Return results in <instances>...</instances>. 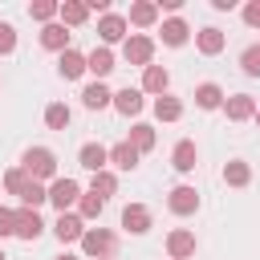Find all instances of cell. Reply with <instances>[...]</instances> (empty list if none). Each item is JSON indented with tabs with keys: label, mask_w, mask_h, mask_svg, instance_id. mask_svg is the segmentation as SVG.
Masks as SVG:
<instances>
[{
	"label": "cell",
	"mask_w": 260,
	"mask_h": 260,
	"mask_svg": "<svg viewBox=\"0 0 260 260\" xmlns=\"http://www.w3.org/2000/svg\"><path fill=\"white\" fill-rule=\"evenodd\" d=\"M20 167H24V171H28V179H37V183L57 179V154H53L49 146H28V150H24V158H20Z\"/></svg>",
	"instance_id": "obj_1"
},
{
	"label": "cell",
	"mask_w": 260,
	"mask_h": 260,
	"mask_svg": "<svg viewBox=\"0 0 260 260\" xmlns=\"http://www.w3.org/2000/svg\"><path fill=\"white\" fill-rule=\"evenodd\" d=\"M81 252L93 256V260H110V256H114V232H106V228H85Z\"/></svg>",
	"instance_id": "obj_2"
},
{
	"label": "cell",
	"mask_w": 260,
	"mask_h": 260,
	"mask_svg": "<svg viewBox=\"0 0 260 260\" xmlns=\"http://www.w3.org/2000/svg\"><path fill=\"white\" fill-rule=\"evenodd\" d=\"M81 195H85V191H81L73 179H53V183H49V203H53L61 215H65V211H69V207H73Z\"/></svg>",
	"instance_id": "obj_3"
},
{
	"label": "cell",
	"mask_w": 260,
	"mask_h": 260,
	"mask_svg": "<svg viewBox=\"0 0 260 260\" xmlns=\"http://www.w3.org/2000/svg\"><path fill=\"white\" fill-rule=\"evenodd\" d=\"M122 57L130 61V65H150V57H154V41L150 37H142V32H130L126 37V45H122Z\"/></svg>",
	"instance_id": "obj_4"
},
{
	"label": "cell",
	"mask_w": 260,
	"mask_h": 260,
	"mask_svg": "<svg viewBox=\"0 0 260 260\" xmlns=\"http://www.w3.org/2000/svg\"><path fill=\"white\" fill-rule=\"evenodd\" d=\"M167 207H171L175 215H195V211H199V191H195V187H187V183H179V187H171Z\"/></svg>",
	"instance_id": "obj_5"
},
{
	"label": "cell",
	"mask_w": 260,
	"mask_h": 260,
	"mask_svg": "<svg viewBox=\"0 0 260 260\" xmlns=\"http://www.w3.org/2000/svg\"><path fill=\"white\" fill-rule=\"evenodd\" d=\"M53 236H57L61 244H81V236H85V219H81L77 211H65V215H57Z\"/></svg>",
	"instance_id": "obj_6"
},
{
	"label": "cell",
	"mask_w": 260,
	"mask_h": 260,
	"mask_svg": "<svg viewBox=\"0 0 260 260\" xmlns=\"http://www.w3.org/2000/svg\"><path fill=\"white\" fill-rule=\"evenodd\" d=\"M122 228L130 236H146L150 232V207L146 203H126L122 207Z\"/></svg>",
	"instance_id": "obj_7"
},
{
	"label": "cell",
	"mask_w": 260,
	"mask_h": 260,
	"mask_svg": "<svg viewBox=\"0 0 260 260\" xmlns=\"http://www.w3.org/2000/svg\"><path fill=\"white\" fill-rule=\"evenodd\" d=\"M256 98L252 93H232V98H223V114L232 118V122H248V118H256Z\"/></svg>",
	"instance_id": "obj_8"
},
{
	"label": "cell",
	"mask_w": 260,
	"mask_h": 260,
	"mask_svg": "<svg viewBox=\"0 0 260 260\" xmlns=\"http://www.w3.org/2000/svg\"><path fill=\"white\" fill-rule=\"evenodd\" d=\"M126 28H130V24H126V16H118V12H106V16L98 20V37H102L106 49H110L114 41H126Z\"/></svg>",
	"instance_id": "obj_9"
},
{
	"label": "cell",
	"mask_w": 260,
	"mask_h": 260,
	"mask_svg": "<svg viewBox=\"0 0 260 260\" xmlns=\"http://www.w3.org/2000/svg\"><path fill=\"white\" fill-rule=\"evenodd\" d=\"M167 256H171V260H187V256H195V232L175 228V232L167 236Z\"/></svg>",
	"instance_id": "obj_10"
},
{
	"label": "cell",
	"mask_w": 260,
	"mask_h": 260,
	"mask_svg": "<svg viewBox=\"0 0 260 260\" xmlns=\"http://www.w3.org/2000/svg\"><path fill=\"white\" fill-rule=\"evenodd\" d=\"M85 69H89V73L102 81V77H110L118 65H114V53H110L106 45H98V49H89V53H85Z\"/></svg>",
	"instance_id": "obj_11"
},
{
	"label": "cell",
	"mask_w": 260,
	"mask_h": 260,
	"mask_svg": "<svg viewBox=\"0 0 260 260\" xmlns=\"http://www.w3.org/2000/svg\"><path fill=\"white\" fill-rule=\"evenodd\" d=\"M158 0H134L130 4V16H126V24H138V28H150L154 20H158Z\"/></svg>",
	"instance_id": "obj_12"
},
{
	"label": "cell",
	"mask_w": 260,
	"mask_h": 260,
	"mask_svg": "<svg viewBox=\"0 0 260 260\" xmlns=\"http://www.w3.org/2000/svg\"><path fill=\"white\" fill-rule=\"evenodd\" d=\"M195 45H199V53H203V57H215V53H223L228 37H223V28L207 24V28H199V32H195Z\"/></svg>",
	"instance_id": "obj_13"
},
{
	"label": "cell",
	"mask_w": 260,
	"mask_h": 260,
	"mask_svg": "<svg viewBox=\"0 0 260 260\" xmlns=\"http://www.w3.org/2000/svg\"><path fill=\"white\" fill-rule=\"evenodd\" d=\"M77 162H81L85 171H93V175H98V171H106V162H110V150H106L102 142H85V146L77 150Z\"/></svg>",
	"instance_id": "obj_14"
},
{
	"label": "cell",
	"mask_w": 260,
	"mask_h": 260,
	"mask_svg": "<svg viewBox=\"0 0 260 260\" xmlns=\"http://www.w3.org/2000/svg\"><path fill=\"white\" fill-rule=\"evenodd\" d=\"M195 162H199V150H195V142H191V138L175 142V150H171V167H175L179 175H187V171H195Z\"/></svg>",
	"instance_id": "obj_15"
},
{
	"label": "cell",
	"mask_w": 260,
	"mask_h": 260,
	"mask_svg": "<svg viewBox=\"0 0 260 260\" xmlns=\"http://www.w3.org/2000/svg\"><path fill=\"white\" fill-rule=\"evenodd\" d=\"M41 45H45L49 53H65V49H69V28H65L61 20L45 24V28H41Z\"/></svg>",
	"instance_id": "obj_16"
},
{
	"label": "cell",
	"mask_w": 260,
	"mask_h": 260,
	"mask_svg": "<svg viewBox=\"0 0 260 260\" xmlns=\"http://www.w3.org/2000/svg\"><path fill=\"white\" fill-rule=\"evenodd\" d=\"M57 73H61L65 81H73V77L89 73V69H85V53H77V49H65V53L57 57Z\"/></svg>",
	"instance_id": "obj_17"
},
{
	"label": "cell",
	"mask_w": 260,
	"mask_h": 260,
	"mask_svg": "<svg viewBox=\"0 0 260 260\" xmlns=\"http://www.w3.org/2000/svg\"><path fill=\"white\" fill-rule=\"evenodd\" d=\"M167 85H171V73H167L162 65H146V69H142V93L162 98V93H167Z\"/></svg>",
	"instance_id": "obj_18"
},
{
	"label": "cell",
	"mask_w": 260,
	"mask_h": 260,
	"mask_svg": "<svg viewBox=\"0 0 260 260\" xmlns=\"http://www.w3.org/2000/svg\"><path fill=\"white\" fill-rule=\"evenodd\" d=\"M41 232H45V219H41L32 207H20V211H16V236H20V240H37Z\"/></svg>",
	"instance_id": "obj_19"
},
{
	"label": "cell",
	"mask_w": 260,
	"mask_h": 260,
	"mask_svg": "<svg viewBox=\"0 0 260 260\" xmlns=\"http://www.w3.org/2000/svg\"><path fill=\"white\" fill-rule=\"evenodd\" d=\"M81 106H85V110H106V106H114V93H110L102 81H89V85L81 89Z\"/></svg>",
	"instance_id": "obj_20"
},
{
	"label": "cell",
	"mask_w": 260,
	"mask_h": 260,
	"mask_svg": "<svg viewBox=\"0 0 260 260\" xmlns=\"http://www.w3.org/2000/svg\"><path fill=\"white\" fill-rule=\"evenodd\" d=\"M142 106H146V102H142V89H130V85H126V89H118V93H114V110H118V114H126V118L142 114Z\"/></svg>",
	"instance_id": "obj_21"
},
{
	"label": "cell",
	"mask_w": 260,
	"mask_h": 260,
	"mask_svg": "<svg viewBox=\"0 0 260 260\" xmlns=\"http://www.w3.org/2000/svg\"><path fill=\"white\" fill-rule=\"evenodd\" d=\"M187 37H191V28H187V20H183V16H171V20H162V45L179 49V45H187Z\"/></svg>",
	"instance_id": "obj_22"
},
{
	"label": "cell",
	"mask_w": 260,
	"mask_h": 260,
	"mask_svg": "<svg viewBox=\"0 0 260 260\" xmlns=\"http://www.w3.org/2000/svg\"><path fill=\"white\" fill-rule=\"evenodd\" d=\"M195 106H199V110H223V89H219L215 81L195 85Z\"/></svg>",
	"instance_id": "obj_23"
},
{
	"label": "cell",
	"mask_w": 260,
	"mask_h": 260,
	"mask_svg": "<svg viewBox=\"0 0 260 260\" xmlns=\"http://www.w3.org/2000/svg\"><path fill=\"white\" fill-rule=\"evenodd\" d=\"M223 183H228V187H248V183H252V167H248L244 158L223 162Z\"/></svg>",
	"instance_id": "obj_24"
},
{
	"label": "cell",
	"mask_w": 260,
	"mask_h": 260,
	"mask_svg": "<svg viewBox=\"0 0 260 260\" xmlns=\"http://www.w3.org/2000/svg\"><path fill=\"white\" fill-rule=\"evenodd\" d=\"M85 20H89V4H81V0H65L61 4V24L65 28H77Z\"/></svg>",
	"instance_id": "obj_25"
},
{
	"label": "cell",
	"mask_w": 260,
	"mask_h": 260,
	"mask_svg": "<svg viewBox=\"0 0 260 260\" xmlns=\"http://www.w3.org/2000/svg\"><path fill=\"white\" fill-rule=\"evenodd\" d=\"M154 118H158V122H179V118H183V102L171 98V93L154 98Z\"/></svg>",
	"instance_id": "obj_26"
},
{
	"label": "cell",
	"mask_w": 260,
	"mask_h": 260,
	"mask_svg": "<svg viewBox=\"0 0 260 260\" xmlns=\"http://www.w3.org/2000/svg\"><path fill=\"white\" fill-rule=\"evenodd\" d=\"M138 158H142V154H138L130 142H118V146H110V162H114L118 171H134V167H138Z\"/></svg>",
	"instance_id": "obj_27"
},
{
	"label": "cell",
	"mask_w": 260,
	"mask_h": 260,
	"mask_svg": "<svg viewBox=\"0 0 260 260\" xmlns=\"http://www.w3.org/2000/svg\"><path fill=\"white\" fill-rule=\"evenodd\" d=\"M126 142H130V146H134L138 154H142V150H154V126H146V122H134V126H130V138H126Z\"/></svg>",
	"instance_id": "obj_28"
},
{
	"label": "cell",
	"mask_w": 260,
	"mask_h": 260,
	"mask_svg": "<svg viewBox=\"0 0 260 260\" xmlns=\"http://www.w3.org/2000/svg\"><path fill=\"white\" fill-rule=\"evenodd\" d=\"M69 118H73V114H69V106H65V102L45 106V126H49V130H65V126H69Z\"/></svg>",
	"instance_id": "obj_29"
},
{
	"label": "cell",
	"mask_w": 260,
	"mask_h": 260,
	"mask_svg": "<svg viewBox=\"0 0 260 260\" xmlns=\"http://www.w3.org/2000/svg\"><path fill=\"white\" fill-rule=\"evenodd\" d=\"M41 203H49V187H45V183H37V179H32V183H28V187H24V191H20V207H32V211H37V207H41Z\"/></svg>",
	"instance_id": "obj_30"
},
{
	"label": "cell",
	"mask_w": 260,
	"mask_h": 260,
	"mask_svg": "<svg viewBox=\"0 0 260 260\" xmlns=\"http://www.w3.org/2000/svg\"><path fill=\"white\" fill-rule=\"evenodd\" d=\"M28 16L41 20V24H53V16H61V4L57 0H37V4H28Z\"/></svg>",
	"instance_id": "obj_31"
},
{
	"label": "cell",
	"mask_w": 260,
	"mask_h": 260,
	"mask_svg": "<svg viewBox=\"0 0 260 260\" xmlns=\"http://www.w3.org/2000/svg\"><path fill=\"white\" fill-rule=\"evenodd\" d=\"M89 191H93L98 199H110V195L118 191V179H114V171H98V175H93V183H89Z\"/></svg>",
	"instance_id": "obj_32"
},
{
	"label": "cell",
	"mask_w": 260,
	"mask_h": 260,
	"mask_svg": "<svg viewBox=\"0 0 260 260\" xmlns=\"http://www.w3.org/2000/svg\"><path fill=\"white\" fill-rule=\"evenodd\" d=\"M28 183H32V179H28V171H24V167L4 171V187H8V195H16V199H20V191H24Z\"/></svg>",
	"instance_id": "obj_33"
},
{
	"label": "cell",
	"mask_w": 260,
	"mask_h": 260,
	"mask_svg": "<svg viewBox=\"0 0 260 260\" xmlns=\"http://www.w3.org/2000/svg\"><path fill=\"white\" fill-rule=\"evenodd\" d=\"M102 207H106V199H98L93 191H85V195L77 199V215H81V219H98V215H102Z\"/></svg>",
	"instance_id": "obj_34"
},
{
	"label": "cell",
	"mask_w": 260,
	"mask_h": 260,
	"mask_svg": "<svg viewBox=\"0 0 260 260\" xmlns=\"http://www.w3.org/2000/svg\"><path fill=\"white\" fill-rule=\"evenodd\" d=\"M240 69H244L248 77H260V45H248V49L240 53Z\"/></svg>",
	"instance_id": "obj_35"
},
{
	"label": "cell",
	"mask_w": 260,
	"mask_h": 260,
	"mask_svg": "<svg viewBox=\"0 0 260 260\" xmlns=\"http://www.w3.org/2000/svg\"><path fill=\"white\" fill-rule=\"evenodd\" d=\"M8 53H16V28L8 20H0V57H8Z\"/></svg>",
	"instance_id": "obj_36"
},
{
	"label": "cell",
	"mask_w": 260,
	"mask_h": 260,
	"mask_svg": "<svg viewBox=\"0 0 260 260\" xmlns=\"http://www.w3.org/2000/svg\"><path fill=\"white\" fill-rule=\"evenodd\" d=\"M4 236H16V211L12 207H0V240Z\"/></svg>",
	"instance_id": "obj_37"
},
{
	"label": "cell",
	"mask_w": 260,
	"mask_h": 260,
	"mask_svg": "<svg viewBox=\"0 0 260 260\" xmlns=\"http://www.w3.org/2000/svg\"><path fill=\"white\" fill-rule=\"evenodd\" d=\"M244 24H248V28H260V0L244 4Z\"/></svg>",
	"instance_id": "obj_38"
},
{
	"label": "cell",
	"mask_w": 260,
	"mask_h": 260,
	"mask_svg": "<svg viewBox=\"0 0 260 260\" xmlns=\"http://www.w3.org/2000/svg\"><path fill=\"white\" fill-rule=\"evenodd\" d=\"M158 8H167V12H179V8H183V0H158Z\"/></svg>",
	"instance_id": "obj_39"
},
{
	"label": "cell",
	"mask_w": 260,
	"mask_h": 260,
	"mask_svg": "<svg viewBox=\"0 0 260 260\" xmlns=\"http://www.w3.org/2000/svg\"><path fill=\"white\" fill-rule=\"evenodd\" d=\"M57 260H77V256H69V252H61V256H57Z\"/></svg>",
	"instance_id": "obj_40"
},
{
	"label": "cell",
	"mask_w": 260,
	"mask_h": 260,
	"mask_svg": "<svg viewBox=\"0 0 260 260\" xmlns=\"http://www.w3.org/2000/svg\"><path fill=\"white\" fill-rule=\"evenodd\" d=\"M0 260H8V252H4V248H0Z\"/></svg>",
	"instance_id": "obj_41"
},
{
	"label": "cell",
	"mask_w": 260,
	"mask_h": 260,
	"mask_svg": "<svg viewBox=\"0 0 260 260\" xmlns=\"http://www.w3.org/2000/svg\"><path fill=\"white\" fill-rule=\"evenodd\" d=\"M256 126H260V110H256Z\"/></svg>",
	"instance_id": "obj_42"
}]
</instances>
